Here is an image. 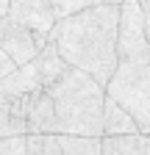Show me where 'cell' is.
<instances>
[{
	"label": "cell",
	"instance_id": "cell-1",
	"mask_svg": "<svg viewBox=\"0 0 150 155\" xmlns=\"http://www.w3.org/2000/svg\"><path fill=\"white\" fill-rule=\"evenodd\" d=\"M117 31L120 3H106L59 19L50 31V42L72 69L106 89L117 67Z\"/></svg>",
	"mask_w": 150,
	"mask_h": 155
},
{
	"label": "cell",
	"instance_id": "cell-2",
	"mask_svg": "<svg viewBox=\"0 0 150 155\" xmlns=\"http://www.w3.org/2000/svg\"><path fill=\"white\" fill-rule=\"evenodd\" d=\"M106 97L131 114L139 133L150 136V45L145 39L139 0L120 3L117 67L106 83Z\"/></svg>",
	"mask_w": 150,
	"mask_h": 155
},
{
	"label": "cell",
	"instance_id": "cell-3",
	"mask_svg": "<svg viewBox=\"0 0 150 155\" xmlns=\"http://www.w3.org/2000/svg\"><path fill=\"white\" fill-rule=\"evenodd\" d=\"M59 119V136H97L103 139L106 89L78 69H67L61 81L45 89Z\"/></svg>",
	"mask_w": 150,
	"mask_h": 155
},
{
	"label": "cell",
	"instance_id": "cell-4",
	"mask_svg": "<svg viewBox=\"0 0 150 155\" xmlns=\"http://www.w3.org/2000/svg\"><path fill=\"white\" fill-rule=\"evenodd\" d=\"M9 19L14 25L25 28L33 36L39 50L50 42V31L56 25V19H53L50 8L45 6V0H11L9 3Z\"/></svg>",
	"mask_w": 150,
	"mask_h": 155
},
{
	"label": "cell",
	"instance_id": "cell-5",
	"mask_svg": "<svg viewBox=\"0 0 150 155\" xmlns=\"http://www.w3.org/2000/svg\"><path fill=\"white\" fill-rule=\"evenodd\" d=\"M25 125H28V133H36V136H59V119L53 111V100L45 89H36L28 94Z\"/></svg>",
	"mask_w": 150,
	"mask_h": 155
},
{
	"label": "cell",
	"instance_id": "cell-6",
	"mask_svg": "<svg viewBox=\"0 0 150 155\" xmlns=\"http://www.w3.org/2000/svg\"><path fill=\"white\" fill-rule=\"evenodd\" d=\"M0 50H3L11 61L17 64V67H25V64H31L33 58H36V53H39V47H36V42H33V36L25 31V28H20V25H14L11 19L6 22V28H3V36H0Z\"/></svg>",
	"mask_w": 150,
	"mask_h": 155
},
{
	"label": "cell",
	"instance_id": "cell-7",
	"mask_svg": "<svg viewBox=\"0 0 150 155\" xmlns=\"http://www.w3.org/2000/svg\"><path fill=\"white\" fill-rule=\"evenodd\" d=\"M33 64H36V75H39V86L42 89H50L56 81H61L64 72L70 69V64L59 55V50L53 47V42H47L39 53H36Z\"/></svg>",
	"mask_w": 150,
	"mask_h": 155
},
{
	"label": "cell",
	"instance_id": "cell-8",
	"mask_svg": "<svg viewBox=\"0 0 150 155\" xmlns=\"http://www.w3.org/2000/svg\"><path fill=\"white\" fill-rule=\"evenodd\" d=\"M100 155H150V136H103Z\"/></svg>",
	"mask_w": 150,
	"mask_h": 155
},
{
	"label": "cell",
	"instance_id": "cell-9",
	"mask_svg": "<svg viewBox=\"0 0 150 155\" xmlns=\"http://www.w3.org/2000/svg\"><path fill=\"white\" fill-rule=\"evenodd\" d=\"M134 133H139V127L131 119V114L106 97V103H103V136H134Z\"/></svg>",
	"mask_w": 150,
	"mask_h": 155
},
{
	"label": "cell",
	"instance_id": "cell-10",
	"mask_svg": "<svg viewBox=\"0 0 150 155\" xmlns=\"http://www.w3.org/2000/svg\"><path fill=\"white\" fill-rule=\"evenodd\" d=\"M106 3H122V0H45V6L50 8L53 19L59 22L64 17H72L78 11H86V8H95V6H106Z\"/></svg>",
	"mask_w": 150,
	"mask_h": 155
},
{
	"label": "cell",
	"instance_id": "cell-11",
	"mask_svg": "<svg viewBox=\"0 0 150 155\" xmlns=\"http://www.w3.org/2000/svg\"><path fill=\"white\" fill-rule=\"evenodd\" d=\"M61 155H100L97 136H56Z\"/></svg>",
	"mask_w": 150,
	"mask_h": 155
},
{
	"label": "cell",
	"instance_id": "cell-12",
	"mask_svg": "<svg viewBox=\"0 0 150 155\" xmlns=\"http://www.w3.org/2000/svg\"><path fill=\"white\" fill-rule=\"evenodd\" d=\"M9 136H28V125L11 111L0 108V139H9Z\"/></svg>",
	"mask_w": 150,
	"mask_h": 155
},
{
	"label": "cell",
	"instance_id": "cell-13",
	"mask_svg": "<svg viewBox=\"0 0 150 155\" xmlns=\"http://www.w3.org/2000/svg\"><path fill=\"white\" fill-rule=\"evenodd\" d=\"M0 155H28L25 136H9V139H0Z\"/></svg>",
	"mask_w": 150,
	"mask_h": 155
},
{
	"label": "cell",
	"instance_id": "cell-14",
	"mask_svg": "<svg viewBox=\"0 0 150 155\" xmlns=\"http://www.w3.org/2000/svg\"><path fill=\"white\" fill-rule=\"evenodd\" d=\"M14 69H17V64L11 61V58H9V55H6L3 50H0V81H3V78H9V75H11Z\"/></svg>",
	"mask_w": 150,
	"mask_h": 155
},
{
	"label": "cell",
	"instance_id": "cell-15",
	"mask_svg": "<svg viewBox=\"0 0 150 155\" xmlns=\"http://www.w3.org/2000/svg\"><path fill=\"white\" fill-rule=\"evenodd\" d=\"M45 155H61L59 141H56V136H45Z\"/></svg>",
	"mask_w": 150,
	"mask_h": 155
},
{
	"label": "cell",
	"instance_id": "cell-16",
	"mask_svg": "<svg viewBox=\"0 0 150 155\" xmlns=\"http://www.w3.org/2000/svg\"><path fill=\"white\" fill-rule=\"evenodd\" d=\"M142 19H145V39L150 45V3H142Z\"/></svg>",
	"mask_w": 150,
	"mask_h": 155
},
{
	"label": "cell",
	"instance_id": "cell-17",
	"mask_svg": "<svg viewBox=\"0 0 150 155\" xmlns=\"http://www.w3.org/2000/svg\"><path fill=\"white\" fill-rule=\"evenodd\" d=\"M9 3L11 0H0V17H9Z\"/></svg>",
	"mask_w": 150,
	"mask_h": 155
},
{
	"label": "cell",
	"instance_id": "cell-18",
	"mask_svg": "<svg viewBox=\"0 0 150 155\" xmlns=\"http://www.w3.org/2000/svg\"><path fill=\"white\" fill-rule=\"evenodd\" d=\"M139 3H150V0H139Z\"/></svg>",
	"mask_w": 150,
	"mask_h": 155
}]
</instances>
